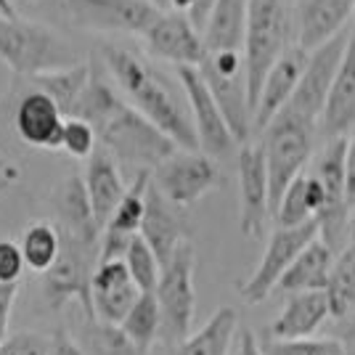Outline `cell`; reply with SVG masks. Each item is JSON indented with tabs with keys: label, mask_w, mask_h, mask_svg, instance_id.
Wrapping results in <instances>:
<instances>
[{
	"label": "cell",
	"mask_w": 355,
	"mask_h": 355,
	"mask_svg": "<svg viewBox=\"0 0 355 355\" xmlns=\"http://www.w3.org/2000/svg\"><path fill=\"white\" fill-rule=\"evenodd\" d=\"M355 128V27L350 24V35L337 64V72L331 77V85L326 93L324 109L318 117L315 135L331 141L350 135Z\"/></svg>",
	"instance_id": "cell-15"
},
{
	"label": "cell",
	"mask_w": 355,
	"mask_h": 355,
	"mask_svg": "<svg viewBox=\"0 0 355 355\" xmlns=\"http://www.w3.org/2000/svg\"><path fill=\"white\" fill-rule=\"evenodd\" d=\"M151 170H138L135 180L125 189L122 199L117 202L114 212L109 215V220L101 231H112V234H125L133 236L141 228V218H144V207H146V186Z\"/></svg>",
	"instance_id": "cell-30"
},
{
	"label": "cell",
	"mask_w": 355,
	"mask_h": 355,
	"mask_svg": "<svg viewBox=\"0 0 355 355\" xmlns=\"http://www.w3.org/2000/svg\"><path fill=\"white\" fill-rule=\"evenodd\" d=\"M183 207H175L173 202H167L162 193L157 191V186L151 183L148 178V186H146V207H144V218H141V228L138 234L144 236L151 252L157 254L159 266L170 260V254L175 252V247L189 239L186 234V220L180 215Z\"/></svg>",
	"instance_id": "cell-19"
},
{
	"label": "cell",
	"mask_w": 355,
	"mask_h": 355,
	"mask_svg": "<svg viewBox=\"0 0 355 355\" xmlns=\"http://www.w3.org/2000/svg\"><path fill=\"white\" fill-rule=\"evenodd\" d=\"M64 8L83 30L125 35H144L162 11L151 0H64Z\"/></svg>",
	"instance_id": "cell-12"
},
{
	"label": "cell",
	"mask_w": 355,
	"mask_h": 355,
	"mask_svg": "<svg viewBox=\"0 0 355 355\" xmlns=\"http://www.w3.org/2000/svg\"><path fill=\"white\" fill-rule=\"evenodd\" d=\"M270 220L266 157L260 144H244L239 151V231L241 236H263Z\"/></svg>",
	"instance_id": "cell-13"
},
{
	"label": "cell",
	"mask_w": 355,
	"mask_h": 355,
	"mask_svg": "<svg viewBox=\"0 0 355 355\" xmlns=\"http://www.w3.org/2000/svg\"><path fill=\"white\" fill-rule=\"evenodd\" d=\"M98 144V135L93 130V125L80 117L64 119V130H61V148L74 157V159H88L93 148Z\"/></svg>",
	"instance_id": "cell-36"
},
{
	"label": "cell",
	"mask_w": 355,
	"mask_h": 355,
	"mask_svg": "<svg viewBox=\"0 0 355 355\" xmlns=\"http://www.w3.org/2000/svg\"><path fill=\"white\" fill-rule=\"evenodd\" d=\"M151 3H154V6H159V8H164V6H167V0H151Z\"/></svg>",
	"instance_id": "cell-49"
},
{
	"label": "cell",
	"mask_w": 355,
	"mask_h": 355,
	"mask_svg": "<svg viewBox=\"0 0 355 355\" xmlns=\"http://www.w3.org/2000/svg\"><path fill=\"white\" fill-rule=\"evenodd\" d=\"M96 135L117 162L138 170H154L178 148L173 138H167L151 119L125 101L96 128Z\"/></svg>",
	"instance_id": "cell-4"
},
{
	"label": "cell",
	"mask_w": 355,
	"mask_h": 355,
	"mask_svg": "<svg viewBox=\"0 0 355 355\" xmlns=\"http://www.w3.org/2000/svg\"><path fill=\"white\" fill-rule=\"evenodd\" d=\"M244 8L247 0H215L207 21L202 27L205 51H223L244 45Z\"/></svg>",
	"instance_id": "cell-26"
},
{
	"label": "cell",
	"mask_w": 355,
	"mask_h": 355,
	"mask_svg": "<svg viewBox=\"0 0 355 355\" xmlns=\"http://www.w3.org/2000/svg\"><path fill=\"white\" fill-rule=\"evenodd\" d=\"M51 340L35 331H21L0 342V355H45Z\"/></svg>",
	"instance_id": "cell-38"
},
{
	"label": "cell",
	"mask_w": 355,
	"mask_h": 355,
	"mask_svg": "<svg viewBox=\"0 0 355 355\" xmlns=\"http://www.w3.org/2000/svg\"><path fill=\"white\" fill-rule=\"evenodd\" d=\"M141 289L133 284L125 260H104L96 263L90 276V302L93 318L106 324H119L133 308Z\"/></svg>",
	"instance_id": "cell-16"
},
{
	"label": "cell",
	"mask_w": 355,
	"mask_h": 355,
	"mask_svg": "<svg viewBox=\"0 0 355 355\" xmlns=\"http://www.w3.org/2000/svg\"><path fill=\"white\" fill-rule=\"evenodd\" d=\"M318 236V220L311 218L302 225H276V231L268 239V247L260 257L257 268L252 270V276L244 284H239L236 292L241 295L244 302L250 305H257L263 302L273 289H276V282L282 279V273L286 270V266L297 257V252L302 250L308 241Z\"/></svg>",
	"instance_id": "cell-10"
},
{
	"label": "cell",
	"mask_w": 355,
	"mask_h": 355,
	"mask_svg": "<svg viewBox=\"0 0 355 355\" xmlns=\"http://www.w3.org/2000/svg\"><path fill=\"white\" fill-rule=\"evenodd\" d=\"M83 350L88 355H146L119 329V324H106L96 318L88 321Z\"/></svg>",
	"instance_id": "cell-33"
},
{
	"label": "cell",
	"mask_w": 355,
	"mask_h": 355,
	"mask_svg": "<svg viewBox=\"0 0 355 355\" xmlns=\"http://www.w3.org/2000/svg\"><path fill=\"white\" fill-rule=\"evenodd\" d=\"M353 21V0H295V45L315 51Z\"/></svg>",
	"instance_id": "cell-18"
},
{
	"label": "cell",
	"mask_w": 355,
	"mask_h": 355,
	"mask_svg": "<svg viewBox=\"0 0 355 355\" xmlns=\"http://www.w3.org/2000/svg\"><path fill=\"white\" fill-rule=\"evenodd\" d=\"M59 228H53L51 223H32L19 244L24 266L32 268L35 273H45L59 254Z\"/></svg>",
	"instance_id": "cell-32"
},
{
	"label": "cell",
	"mask_w": 355,
	"mask_h": 355,
	"mask_svg": "<svg viewBox=\"0 0 355 355\" xmlns=\"http://www.w3.org/2000/svg\"><path fill=\"white\" fill-rule=\"evenodd\" d=\"M0 175H8V173H0ZM11 178H19V175H11Z\"/></svg>",
	"instance_id": "cell-51"
},
{
	"label": "cell",
	"mask_w": 355,
	"mask_h": 355,
	"mask_svg": "<svg viewBox=\"0 0 355 355\" xmlns=\"http://www.w3.org/2000/svg\"><path fill=\"white\" fill-rule=\"evenodd\" d=\"M90 74V64L85 61H77L72 67H61V69H51V72L32 74L30 80L35 83V88L43 90L45 96L53 98V104L61 109L64 117L72 114L74 104L80 98V93L85 88Z\"/></svg>",
	"instance_id": "cell-28"
},
{
	"label": "cell",
	"mask_w": 355,
	"mask_h": 355,
	"mask_svg": "<svg viewBox=\"0 0 355 355\" xmlns=\"http://www.w3.org/2000/svg\"><path fill=\"white\" fill-rule=\"evenodd\" d=\"M270 218L276 220V225H284V228H289V225H302V223H308L311 218H315L311 202H308V191H305V173H300V175L284 189L282 199H279V205H276Z\"/></svg>",
	"instance_id": "cell-35"
},
{
	"label": "cell",
	"mask_w": 355,
	"mask_h": 355,
	"mask_svg": "<svg viewBox=\"0 0 355 355\" xmlns=\"http://www.w3.org/2000/svg\"><path fill=\"white\" fill-rule=\"evenodd\" d=\"M0 59L16 74L32 77L61 67H72L80 61V56L56 32L43 24L19 19L16 14H0Z\"/></svg>",
	"instance_id": "cell-5"
},
{
	"label": "cell",
	"mask_w": 355,
	"mask_h": 355,
	"mask_svg": "<svg viewBox=\"0 0 355 355\" xmlns=\"http://www.w3.org/2000/svg\"><path fill=\"white\" fill-rule=\"evenodd\" d=\"M16 292H19V284H0V342L8 334V321H11Z\"/></svg>",
	"instance_id": "cell-43"
},
{
	"label": "cell",
	"mask_w": 355,
	"mask_h": 355,
	"mask_svg": "<svg viewBox=\"0 0 355 355\" xmlns=\"http://www.w3.org/2000/svg\"><path fill=\"white\" fill-rule=\"evenodd\" d=\"M151 183L175 207H191L205 193L220 186V173L212 157L199 148H175L151 170Z\"/></svg>",
	"instance_id": "cell-8"
},
{
	"label": "cell",
	"mask_w": 355,
	"mask_h": 355,
	"mask_svg": "<svg viewBox=\"0 0 355 355\" xmlns=\"http://www.w3.org/2000/svg\"><path fill=\"white\" fill-rule=\"evenodd\" d=\"M347 35H350V27H345L340 35H334L331 40H326L324 45H318L315 51L308 53V64L300 74V83L292 90L289 101L282 106L284 112H289V114H295V117L305 119V122L318 128V117H321V109H324L331 77H334L337 64L342 59Z\"/></svg>",
	"instance_id": "cell-11"
},
{
	"label": "cell",
	"mask_w": 355,
	"mask_h": 355,
	"mask_svg": "<svg viewBox=\"0 0 355 355\" xmlns=\"http://www.w3.org/2000/svg\"><path fill=\"white\" fill-rule=\"evenodd\" d=\"M141 37L154 59L170 61L175 67H199L207 53L202 32L189 21V16L178 11H159Z\"/></svg>",
	"instance_id": "cell-14"
},
{
	"label": "cell",
	"mask_w": 355,
	"mask_h": 355,
	"mask_svg": "<svg viewBox=\"0 0 355 355\" xmlns=\"http://www.w3.org/2000/svg\"><path fill=\"white\" fill-rule=\"evenodd\" d=\"M305 64H308V51H302L300 45H289L286 51L279 53V59L270 64V69L263 77V85L252 109V130L260 133L270 122V117L289 101Z\"/></svg>",
	"instance_id": "cell-17"
},
{
	"label": "cell",
	"mask_w": 355,
	"mask_h": 355,
	"mask_svg": "<svg viewBox=\"0 0 355 355\" xmlns=\"http://www.w3.org/2000/svg\"><path fill=\"white\" fill-rule=\"evenodd\" d=\"M122 260H125L128 273H130V279H133L135 286H138L141 292H154L157 279H159V260H157V254L151 252V247L144 241L141 234H133Z\"/></svg>",
	"instance_id": "cell-34"
},
{
	"label": "cell",
	"mask_w": 355,
	"mask_h": 355,
	"mask_svg": "<svg viewBox=\"0 0 355 355\" xmlns=\"http://www.w3.org/2000/svg\"><path fill=\"white\" fill-rule=\"evenodd\" d=\"M193 268L196 250L191 239H183L170 254V260L159 266V279L154 286V297L159 305V337L170 347L191 334L196 289H193Z\"/></svg>",
	"instance_id": "cell-6"
},
{
	"label": "cell",
	"mask_w": 355,
	"mask_h": 355,
	"mask_svg": "<svg viewBox=\"0 0 355 355\" xmlns=\"http://www.w3.org/2000/svg\"><path fill=\"white\" fill-rule=\"evenodd\" d=\"M45 355H88V353L83 350V345H77L74 340H69L64 331H56L51 345H48V353Z\"/></svg>",
	"instance_id": "cell-44"
},
{
	"label": "cell",
	"mask_w": 355,
	"mask_h": 355,
	"mask_svg": "<svg viewBox=\"0 0 355 355\" xmlns=\"http://www.w3.org/2000/svg\"><path fill=\"white\" fill-rule=\"evenodd\" d=\"M334 321H337V326H334V337L331 340L337 342L340 355H355V308L337 315Z\"/></svg>",
	"instance_id": "cell-40"
},
{
	"label": "cell",
	"mask_w": 355,
	"mask_h": 355,
	"mask_svg": "<svg viewBox=\"0 0 355 355\" xmlns=\"http://www.w3.org/2000/svg\"><path fill=\"white\" fill-rule=\"evenodd\" d=\"M119 104H122V98H119L117 90L112 88V83L106 77V67L101 61H90L88 83H85V88L80 93V98H77V104H74L69 117L85 119L96 130Z\"/></svg>",
	"instance_id": "cell-27"
},
{
	"label": "cell",
	"mask_w": 355,
	"mask_h": 355,
	"mask_svg": "<svg viewBox=\"0 0 355 355\" xmlns=\"http://www.w3.org/2000/svg\"><path fill=\"white\" fill-rule=\"evenodd\" d=\"M101 56H104L101 64L106 67L109 77L130 98V106L151 119L167 138H173L178 148H199L189 104L178 98V93L170 88V83L162 74L138 53L119 45H106Z\"/></svg>",
	"instance_id": "cell-1"
},
{
	"label": "cell",
	"mask_w": 355,
	"mask_h": 355,
	"mask_svg": "<svg viewBox=\"0 0 355 355\" xmlns=\"http://www.w3.org/2000/svg\"><path fill=\"white\" fill-rule=\"evenodd\" d=\"M239 315L234 308H220L209 315L199 331L189 334L173 347L170 355H231V342L236 337Z\"/></svg>",
	"instance_id": "cell-25"
},
{
	"label": "cell",
	"mask_w": 355,
	"mask_h": 355,
	"mask_svg": "<svg viewBox=\"0 0 355 355\" xmlns=\"http://www.w3.org/2000/svg\"><path fill=\"white\" fill-rule=\"evenodd\" d=\"M345 202L347 207H355V128L347 135V148H345Z\"/></svg>",
	"instance_id": "cell-42"
},
{
	"label": "cell",
	"mask_w": 355,
	"mask_h": 355,
	"mask_svg": "<svg viewBox=\"0 0 355 355\" xmlns=\"http://www.w3.org/2000/svg\"><path fill=\"white\" fill-rule=\"evenodd\" d=\"M295 45V0H247L244 8V72L254 109L263 77L279 53Z\"/></svg>",
	"instance_id": "cell-2"
},
{
	"label": "cell",
	"mask_w": 355,
	"mask_h": 355,
	"mask_svg": "<svg viewBox=\"0 0 355 355\" xmlns=\"http://www.w3.org/2000/svg\"><path fill=\"white\" fill-rule=\"evenodd\" d=\"M324 292L331 318L355 308V239H347V244L334 252V263L329 270Z\"/></svg>",
	"instance_id": "cell-29"
},
{
	"label": "cell",
	"mask_w": 355,
	"mask_h": 355,
	"mask_svg": "<svg viewBox=\"0 0 355 355\" xmlns=\"http://www.w3.org/2000/svg\"><path fill=\"white\" fill-rule=\"evenodd\" d=\"M0 14L14 16V8H11V3H8V0H0Z\"/></svg>",
	"instance_id": "cell-48"
},
{
	"label": "cell",
	"mask_w": 355,
	"mask_h": 355,
	"mask_svg": "<svg viewBox=\"0 0 355 355\" xmlns=\"http://www.w3.org/2000/svg\"><path fill=\"white\" fill-rule=\"evenodd\" d=\"M64 114L53 104L51 96H45L43 90H32L27 93L19 109H16V133L24 144L35 148H48L56 151L61 148V130H64Z\"/></svg>",
	"instance_id": "cell-20"
},
{
	"label": "cell",
	"mask_w": 355,
	"mask_h": 355,
	"mask_svg": "<svg viewBox=\"0 0 355 355\" xmlns=\"http://www.w3.org/2000/svg\"><path fill=\"white\" fill-rule=\"evenodd\" d=\"M263 133V157L268 170V191H270V215L282 199L284 189L295 180L305 164L311 162L315 148V125L279 109L270 122L260 130Z\"/></svg>",
	"instance_id": "cell-3"
},
{
	"label": "cell",
	"mask_w": 355,
	"mask_h": 355,
	"mask_svg": "<svg viewBox=\"0 0 355 355\" xmlns=\"http://www.w3.org/2000/svg\"><path fill=\"white\" fill-rule=\"evenodd\" d=\"M331 263H334V250L315 236L297 252V257L286 266L282 279L276 282V289L279 292H289V295L292 292L324 289L326 279H329V270H331Z\"/></svg>",
	"instance_id": "cell-23"
},
{
	"label": "cell",
	"mask_w": 355,
	"mask_h": 355,
	"mask_svg": "<svg viewBox=\"0 0 355 355\" xmlns=\"http://www.w3.org/2000/svg\"><path fill=\"white\" fill-rule=\"evenodd\" d=\"M350 24L355 27V0H353V21H350Z\"/></svg>",
	"instance_id": "cell-50"
},
{
	"label": "cell",
	"mask_w": 355,
	"mask_h": 355,
	"mask_svg": "<svg viewBox=\"0 0 355 355\" xmlns=\"http://www.w3.org/2000/svg\"><path fill=\"white\" fill-rule=\"evenodd\" d=\"M263 355H340L334 340H270L260 345Z\"/></svg>",
	"instance_id": "cell-37"
},
{
	"label": "cell",
	"mask_w": 355,
	"mask_h": 355,
	"mask_svg": "<svg viewBox=\"0 0 355 355\" xmlns=\"http://www.w3.org/2000/svg\"><path fill=\"white\" fill-rule=\"evenodd\" d=\"M119 329L148 355L154 340L159 337V305L154 292H141L128 315L119 321Z\"/></svg>",
	"instance_id": "cell-31"
},
{
	"label": "cell",
	"mask_w": 355,
	"mask_h": 355,
	"mask_svg": "<svg viewBox=\"0 0 355 355\" xmlns=\"http://www.w3.org/2000/svg\"><path fill=\"white\" fill-rule=\"evenodd\" d=\"M53 205H56V215L61 220V231L72 234V236L83 239L88 244H98L101 239V228L93 218V209L88 202V191H85V183L83 175H69L53 196Z\"/></svg>",
	"instance_id": "cell-24"
},
{
	"label": "cell",
	"mask_w": 355,
	"mask_h": 355,
	"mask_svg": "<svg viewBox=\"0 0 355 355\" xmlns=\"http://www.w3.org/2000/svg\"><path fill=\"white\" fill-rule=\"evenodd\" d=\"M236 355H263V350H260V342H257V337L252 334L250 329H244V331H241Z\"/></svg>",
	"instance_id": "cell-45"
},
{
	"label": "cell",
	"mask_w": 355,
	"mask_h": 355,
	"mask_svg": "<svg viewBox=\"0 0 355 355\" xmlns=\"http://www.w3.org/2000/svg\"><path fill=\"white\" fill-rule=\"evenodd\" d=\"M59 254L43 273V297L51 308H61L69 300H77L85 311V318L93 321L90 276L98 263V244H88L67 231H59Z\"/></svg>",
	"instance_id": "cell-7"
},
{
	"label": "cell",
	"mask_w": 355,
	"mask_h": 355,
	"mask_svg": "<svg viewBox=\"0 0 355 355\" xmlns=\"http://www.w3.org/2000/svg\"><path fill=\"white\" fill-rule=\"evenodd\" d=\"M24 268L27 266L19 244L11 239H0V284H19Z\"/></svg>",
	"instance_id": "cell-39"
},
{
	"label": "cell",
	"mask_w": 355,
	"mask_h": 355,
	"mask_svg": "<svg viewBox=\"0 0 355 355\" xmlns=\"http://www.w3.org/2000/svg\"><path fill=\"white\" fill-rule=\"evenodd\" d=\"M83 183H85V191H88L93 218L98 223V228H104L109 215L114 212L117 202L122 199L125 189H128L122 175H119L117 159L104 146L93 148V154L88 157V167H85Z\"/></svg>",
	"instance_id": "cell-21"
},
{
	"label": "cell",
	"mask_w": 355,
	"mask_h": 355,
	"mask_svg": "<svg viewBox=\"0 0 355 355\" xmlns=\"http://www.w3.org/2000/svg\"><path fill=\"white\" fill-rule=\"evenodd\" d=\"M14 180H16V178H11V175H0V193L6 191V189L14 183Z\"/></svg>",
	"instance_id": "cell-47"
},
{
	"label": "cell",
	"mask_w": 355,
	"mask_h": 355,
	"mask_svg": "<svg viewBox=\"0 0 355 355\" xmlns=\"http://www.w3.org/2000/svg\"><path fill=\"white\" fill-rule=\"evenodd\" d=\"M326 318H331V313H329V300L324 289L292 292L284 311L270 324V337L273 340H305L321 329Z\"/></svg>",
	"instance_id": "cell-22"
},
{
	"label": "cell",
	"mask_w": 355,
	"mask_h": 355,
	"mask_svg": "<svg viewBox=\"0 0 355 355\" xmlns=\"http://www.w3.org/2000/svg\"><path fill=\"white\" fill-rule=\"evenodd\" d=\"M0 173H8V175H19L14 167L6 162V157H3V154H0Z\"/></svg>",
	"instance_id": "cell-46"
},
{
	"label": "cell",
	"mask_w": 355,
	"mask_h": 355,
	"mask_svg": "<svg viewBox=\"0 0 355 355\" xmlns=\"http://www.w3.org/2000/svg\"><path fill=\"white\" fill-rule=\"evenodd\" d=\"M212 3H215V0H167V6H170L173 11L189 16V21H191L199 32H202L209 11H212Z\"/></svg>",
	"instance_id": "cell-41"
},
{
	"label": "cell",
	"mask_w": 355,
	"mask_h": 355,
	"mask_svg": "<svg viewBox=\"0 0 355 355\" xmlns=\"http://www.w3.org/2000/svg\"><path fill=\"white\" fill-rule=\"evenodd\" d=\"M178 80H180V88L186 93V104H189V114H191L193 130H196L199 151H205L212 159L231 157L239 144L225 117H223L218 101L212 98L207 83L202 80L199 69L196 67H178Z\"/></svg>",
	"instance_id": "cell-9"
}]
</instances>
